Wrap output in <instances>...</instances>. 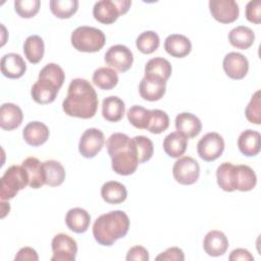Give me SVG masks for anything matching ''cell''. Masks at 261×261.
I'll return each mask as SVG.
<instances>
[{"mask_svg":"<svg viewBox=\"0 0 261 261\" xmlns=\"http://www.w3.org/2000/svg\"><path fill=\"white\" fill-rule=\"evenodd\" d=\"M98 103L97 93L90 82L77 77L70 82L62 108L68 116L89 119L96 114Z\"/></svg>","mask_w":261,"mask_h":261,"instance_id":"cell-1","label":"cell"},{"mask_svg":"<svg viewBox=\"0 0 261 261\" xmlns=\"http://www.w3.org/2000/svg\"><path fill=\"white\" fill-rule=\"evenodd\" d=\"M106 147L111 167L117 174L130 175L137 170L140 163L133 138L123 133H114L107 139Z\"/></svg>","mask_w":261,"mask_h":261,"instance_id":"cell-2","label":"cell"},{"mask_svg":"<svg viewBox=\"0 0 261 261\" xmlns=\"http://www.w3.org/2000/svg\"><path fill=\"white\" fill-rule=\"evenodd\" d=\"M129 218L121 210L110 211L100 215L93 224V236L102 246L110 247L128 232Z\"/></svg>","mask_w":261,"mask_h":261,"instance_id":"cell-3","label":"cell"},{"mask_svg":"<svg viewBox=\"0 0 261 261\" xmlns=\"http://www.w3.org/2000/svg\"><path fill=\"white\" fill-rule=\"evenodd\" d=\"M65 80L63 69L56 63L46 64L39 73L38 81L31 90L32 98L38 104L52 103Z\"/></svg>","mask_w":261,"mask_h":261,"instance_id":"cell-4","label":"cell"},{"mask_svg":"<svg viewBox=\"0 0 261 261\" xmlns=\"http://www.w3.org/2000/svg\"><path fill=\"white\" fill-rule=\"evenodd\" d=\"M70 41L75 50L94 53L100 51L104 47L106 37L104 33L97 28L82 25L71 33Z\"/></svg>","mask_w":261,"mask_h":261,"instance_id":"cell-5","label":"cell"},{"mask_svg":"<svg viewBox=\"0 0 261 261\" xmlns=\"http://www.w3.org/2000/svg\"><path fill=\"white\" fill-rule=\"evenodd\" d=\"M27 186H29V177L22 165H12L8 167L1 177V200L5 201L14 198L16 194Z\"/></svg>","mask_w":261,"mask_h":261,"instance_id":"cell-6","label":"cell"},{"mask_svg":"<svg viewBox=\"0 0 261 261\" xmlns=\"http://www.w3.org/2000/svg\"><path fill=\"white\" fill-rule=\"evenodd\" d=\"M132 5L130 0H101L95 3L93 15L104 24H111L121 14H125Z\"/></svg>","mask_w":261,"mask_h":261,"instance_id":"cell-7","label":"cell"},{"mask_svg":"<svg viewBox=\"0 0 261 261\" xmlns=\"http://www.w3.org/2000/svg\"><path fill=\"white\" fill-rule=\"evenodd\" d=\"M172 174L178 184L190 186L198 180L200 175V165L194 158L184 156L174 162Z\"/></svg>","mask_w":261,"mask_h":261,"instance_id":"cell-8","label":"cell"},{"mask_svg":"<svg viewBox=\"0 0 261 261\" xmlns=\"http://www.w3.org/2000/svg\"><path fill=\"white\" fill-rule=\"evenodd\" d=\"M224 150L223 138L215 133L211 132L203 136L197 144V152L201 159L205 161H214L219 158Z\"/></svg>","mask_w":261,"mask_h":261,"instance_id":"cell-9","label":"cell"},{"mask_svg":"<svg viewBox=\"0 0 261 261\" xmlns=\"http://www.w3.org/2000/svg\"><path fill=\"white\" fill-rule=\"evenodd\" d=\"M53 256L51 261H74L77 253V244L66 233H58L52 240Z\"/></svg>","mask_w":261,"mask_h":261,"instance_id":"cell-10","label":"cell"},{"mask_svg":"<svg viewBox=\"0 0 261 261\" xmlns=\"http://www.w3.org/2000/svg\"><path fill=\"white\" fill-rule=\"evenodd\" d=\"M105 137L102 130L91 127L84 132L80 139L79 151L85 158L95 157L103 148Z\"/></svg>","mask_w":261,"mask_h":261,"instance_id":"cell-11","label":"cell"},{"mask_svg":"<svg viewBox=\"0 0 261 261\" xmlns=\"http://www.w3.org/2000/svg\"><path fill=\"white\" fill-rule=\"evenodd\" d=\"M104 60L107 65L120 72L127 71L134 62V55L126 46L117 44L111 46L105 53Z\"/></svg>","mask_w":261,"mask_h":261,"instance_id":"cell-12","label":"cell"},{"mask_svg":"<svg viewBox=\"0 0 261 261\" xmlns=\"http://www.w3.org/2000/svg\"><path fill=\"white\" fill-rule=\"evenodd\" d=\"M209 10L211 15L221 23H231L240 14L239 5L234 0H210Z\"/></svg>","mask_w":261,"mask_h":261,"instance_id":"cell-13","label":"cell"},{"mask_svg":"<svg viewBox=\"0 0 261 261\" xmlns=\"http://www.w3.org/2000/svg\"><path fill=\"white\" fill-rule=\"evenodd\" d=\"M222 66L228 77L232 80H242L248 73L249 61L241 53L229 52L224 56Z\"/></svg>","mask_w":261,"mask_h":261,"instance_id":"cell-14","label":"cell"},{"mask_svg":"<svg viewBox=\"0 0 261 261\" xmlns=\"http://www.w3.org/2000/svg\"><path fill=\"white\" fill-rule=\"evenodd\" d=\"M204 251L212 257L223 255L228 248V240L220 230H210L206 233L203 240Z\"/></svg>","mask_w":261,"mask_h":261,"instance_id":"cell-15","label":"cell"},{"mask_svg":"<svg viewBox=\"0 0 261 261\" xmlns=\"http://www.w3.org/2000/svg\"><path fill=\"white\" fill-rule=\"evenodd\" d=\"M175 128L187 139H192L200 134L202 129V122L195 114L181 112L175 117Z\"/></svg>","mask_w":261,"mask_h":261,"instance_id":"cell-16","label":"cell"},{"mask_svg":"<svg viewBox=\"0 0 261 261\" xmlns=\"http://www.w3.org/2000/svg\"><path fill=\"white\" fill-rule=\"evenodd\" d=\"M27 70L23 58L16 53L5 54L1 58V72L8 79H19Z\"/></svg>","mask_w":261,"mask_h":261,"instance_id":"cell-17","label":"cell"},{"mask_svg":"<svg viewBox=\"0 0 261 261\" xmlns=\"http://www.w3.org/2000/svg\"><path fill=\"white\" fill-rule=\"evenodd\" d=\"M23 119L21 109L13 103H4L0 108V126L4 130L17 128Z\"/></svg>","mask_w":261,"mask_h":261,"instance_id":"cell-18","label":"cell"},{"mask_svg":"<svg viewBox=\"0 0 261 261\" xmlns=\"http://www.w3.org/2000/svg\"><path fill=\"white\" fill-rule=\"evenodd\" d=\"M166 91V82L144 76L139 85V92L141 97L147 101L160 100Z\"/></svg>","mask_w":261,"mask_h":261,"instance_id":"cell-19","label":"cell"},{"mask_svg":"<svg viewBox=\"0 0 261 261\" xmlns=\"http://www.w3.org/2000/svg\"><path fill=\"white\" fill-rule=\"evenodd\" d=\"M49 135L48 126L40 121L29 122L22 130V137L25 143L33 147H38L46 143Z\"/></svg>","mask_w":261,"mask_h":261,"instance_id":"cell-20","label":"cell"},{"mask_svg":"<svg viewBox=\"0 0 261 261\" xmlns=\"http://www.w3.org/2000/svg\"><path fill=\"white\" fill-rule=\"evenodd\" d=\"M164 49L172 57L184 58L190 54L192 50V43L184 35L172 34L165 39Z\"/></svg>","mask_w":261,"mask_h":261,"instance_id":"cell-21","label":"cell"},{"mask_svg":"<svg viewBox=\"0 0 261 261\" xmlns=\"http://www.w3.org/2000/svg\"><path fill=\"white\" fill-rule=\"evenodd\" d=\"M238 147L245 156H256L261 149V136L259 132L246 129L239 136Z\"/></svg>","mask_w":261,"mask_h":261,"instance_id":"cell-22","label":"cell"},{"mask_svg":"<svg viewBox=\"0 0 261 261\" xmlns=\"http://www.w3.org/2000/svg\"><path fill=\"white\" fill-rule=\"evenodd\" d=\"M91 222V215L83 208L75 207L67 211L65 215V223L67 227L76 233L87 231Z\"/></svg>","mask_w":261,"mask_h":261,"instance_id":"cell-23","label":"cell"},{"mask_svg":"<svg viewBox=\"0 0 261 261\" xmlns=\"http://www.w3.org/2000/svg\"><path fill=\"white\" fill-rule=\"evenodd\" d=\"M171 71L170 62L163 57L152 58L145 65V76L162 82H166L169 79Z\"/></svg>","mask_w":261,"mask_h":261,"instance_id":"cell-24","label":"cell"},{"mask_svg":"<svg viewBox=\"0 0 261 261\" xmlns=\"http://www.w3.org/2000/svg\"><path fill=\"white\" fill-rule=\"evenodd\" d=\"M29 177V186L32 189H40L45 185L43 162L36 157H28L21 163Z\"/></svg>","mask_w":261,"mask_h":261,"instance_id":"cell-25","label":"cell"},{"mask_svg":"<svg viewBox=\"0 0 261 261\" xmlns=\"http://www.w3.org/2000/svg\"><path fill=\"white\" fill-rule=\"evenodd\" d=\"M124 111V102L117 96H109L102 102V116L107 121H119L123 117Z\"/></svg>","mask_w":261,"mask_h":261,"instance_id":"cell-26","label":"cell"},{"mask_svg":"<svg viewBox=\"0 0 261 261\" xmlns=\"http://www.w3.org/2000/svg\"><path fill=\"white\" fill-rule=\"evenodd\" d=\"M236 177H237V165L230 162L221 163L216 170L217 185L225 192L236 191Z\"/></svg>","mask_w":261,"mask_h":261,"instance_id":"cell-27","label":"cell"},{"mask_svg":"<svg viewBox=\"0 0 261 261\" xmlns=\"http://www.w3.org/2000/svg\"><path fill=\"white\" fill-rule=\"evenodd\" d=\"M187 147L188 139L178 132L170 133L163 140V149L171 158H178L184 155Z\"/></svg>","mask_w":261,"mask_h":261,"instance_id":"cell-28","label":"cell"},{"mask_svg":"<svg viewBox=\"0 0 261 261\" xmlns=\"http://www.w3.org/2000/svg\"><path fill=\"white\" fill-rule=\"evenodd\" d=\"M102 199L109 204H120L127 197L126 188L119 181H106L101 188Z\"/></svg>","mask_w":261,"mask_h":261,"instance_id":"cell-29","label":"cell"},{"mask_svg":"<svg viewBox=\"0 0 261 261\" xmlns=\"http://www.w3.org/2000/svg\"><path fill=\"white\" fill-rule=\"evenodd\" d=\"M45 185L49 187H58L65 179V170L63 165L56 160H46L43 162Z\"/></svg>","mask_w":261,"mask_h":261,"instance_id":"cell-30","label":"cell"},{"mask_svg":"<svg viewBox=\"0 0 261 261\" xmlns=\"http://www.w3.org/2000/svg\"><path fill=\"white\" fill-rule=\"evenodd\" d=\"M228 41L234 48L246 50L253 45L255 34L250 28L239 25L228 33Z\"/></svg>","mask_w":261,"mask_h":261,"instance_id":"cell-31","label":"cell"},{"mask_svg":"<svg viewBox=\"0 0 261 261\" xmlns=\"http://www.w3.org/2000/svg\"><path fill=\"white\" fill-rule=\"evenodd\" d=\"M45 46L43 39L38 35L29 36L23 44V53L25 58L33 64L39 63L44 56Z\"/></svg>","mask_w":261,"mask_h":261,"instance_id":"cell-32","label":"cell"},{"mask_svg":"<svg viewBox=\"0 0 261 261\" xmlns=\"http://www.w3.org/2000/svg\"><path fill=\"white\" fill-rule=\"evenodd\" d=\"M92 82L101 90H111L118 83V74L110 67H99L94 71Z\"/></svg>","mask_w":261,"mask_h":261,"instance_id":"cell-33","label":"cell"},{"mask_svg":"<svg viewBox=\"0 0 261 261\" xmlns=\"http://www.w3.org/2000/svg\"><path fill=\"white\" fill-rule=\"evenodd\" d=\"M257 182V176L254 170L245 164L237 165V177H236V190L241 192H248L255 188Z\"/></svg>","mask_w":261,"mask_h":261,"instance_id":"cell-34","label":"cell"},{"mask_svg":"<svg viewBox=\"0 0 261 261\" xmlns=\"http://www.w3.org/2000/svg\"><path fill=\"white\" fill-rule=\"evenodd\" d=\"M126 115L133 126L139 129H147L151 118V110L140 105H134L128 109Z\"/></svg>","mask_w":261,"mask_h":261,"instance_id":"cell-35","label":"cell"},{"mask_svg":"<svg viewBox=\"0 0 261 261\" xmlns=\"http://www.w3.org/2000/svg\"><path fill=\"white\" fill-rule=\"evenodd\" d=\"M50 10L58 18L71 17L79 8L77 0H51Z\"/></svg>","mask_w":261,"mask_h":261,"instance_id":"cell-36","label":"cell"},{"mask_svg":"<svg viewBox=\"0 0 261 261\" xmlns=\"http://www.w3.org/2000/svg\"><path fill=\"white\" fill-rule=\"evenodd\" d=\"M160 45L159 36L153 31H146L139 35L136 41L138 50L144 54H151L155 52Z\"/></svg>","mask_w":261,"mask_h":261,"instance_id":"cell-37","label":"cell"},{"mask_svg":"<svg viewBox=\"0 0 261 261\" xmlns=\"http://www.w3.org/2000/svg\"><path fill=\"white\" fill-rule=\"evenodd\" d=\"M169 126V117L167 113L160 109L151 110V118L147 130L152 134H161Z\"/></svg>","mask_w":261,"mask_h":261,"instance_id":"cell-38","label":"cell"},{"mask_svg":"<svg viewBox=\"0 0 261 261\" xmlns=\"http://www.w3.org/2000/svg\"><path fill=\"white\" fill-rule=\"evenodd\" d=\"M133 140L137 148L139 163L149 161L154 153V145L152 141L145 136H136Z\"/></svg>","mask_w":261,"mask_h":261,"instance_id":"cell-39","label":"cell"},{"mask_svg":"<svg viewBox=\"0 0 261 261\" xmlns=\"http://www.w3.org/2000/svg\"><path fill=\"white\" fill-rule=\"evenodd\" d=\"M40 5V0H17L14 2V9L20 17L31 18L39 12Z\"/></svg>","mask_w":261,"mask_h":261,"instance_id":"cell-40","label":"cell"},{"mask_svg":"<svg viewBox=\"0 0 261 261\" xmlns=\"http://www.w3.org/2000/svg\"><path fill=\"white\" fill-rule=\"evenodd\" d=\"M260 90H257L250 102L248 103L246 109H245V114H246V117L247 119L252 122V123H255V124H260L261 123V101H260Z\"/></svg>","mask_w":261,"mask_h":261,"instance_id":"cell-41","label":"cell"},{"mask_svg":"<svg viewBox=\"0 0 261 261\" xmlns=\"http://www.w3.org/2000/svg\"><path fill=\"white\" fill-rule=\"evenodd\" d=\"M246 18L253 23H260L261 21V1L252 0L246 6Z\"/></svg>","mask_w":261,"mask_h":261,"instance_id":"cell-42","label":"cell"},{"mask_svg":"<svg viewBox=\"0 0 261 261\" xmlns=\"http://www.w3.org/2000/svg\"><path fill=\"white\" fill-rule=\"evenodd\" d=\"M156 260H164V261H184L185 254L181 249L177 247H171L159 254L156 257Z\"/></svg>","mask_w":261,"mask_h":261,"instance_id":"cell-43","label":"cell"},{"mask_svg":"<svg viewBox=\"0 0 261 261\" xmlns=\"http://www.w3.org/2000/svg\"><path fill=\"white\" fill-rule=\"evenodd\" d=\"M125 259L127 261H148L149 253L146 248L142 246H135L127 251Z\"/></svg>","mask_w":261,"mask_h":261,"instance_id":"cell-44","label":"cell"},{"mask_svg":"<svg viewBox=\"0 0 261 261\" xmlns=\"http://www.w3.org/2000/svg\"><path fill=\"white\" fill-rule=\"evenodd\" d=\"M14 260H31V261H38L39 256L35 249L31 247H23L21 248L14 257Z\"/></svg>","mask_w":261,"mask_h":261,"instance_id":"cell-45","label":"cell"},{"mask_svg":"<svg viewBox=\"0 0 261 261\" xmlns=\"http://www.w3.org/2000/svg\"><path fill=\"white\" fill-rule=\"evenodd\" d=\"M228 259L230 261H253L254 257L253 255L246 249L243 248H239V249H234L233 251H231Z\"/></svg>","mask_w":261,"mask_h":261,"instance_id":"cell-46","label":"cell"}]
</instances>
